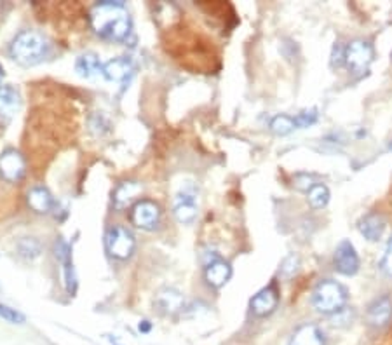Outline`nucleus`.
<instances>
[{
	"label": "nucleus",
	"instance_id": "1",
	"mask_svg": "<svg viewBox=\"0 0 392 345\" xmlns=\"http://www.w3.org/2000/svg\"><path fill=\"white\" fill-rule=\"evenodd\" d=\"M91 26L98 35L122 42L131 33V16L121 2H100L90 12Z\"/></svg>",
	"mask_w": 392,
	"mask_h": 345
},
{
	"label": "nucleus",
	"instance_id": "2",
	"mask_svg": "<svg viewBox=\"0 0 392 345\" xmlns=\"http://www.w3.org/2000/svg\"><path fill=\"white\" fill-rule=\"evenodd\" d=\"M51 44L44 33L37 30H23L9 46V54L16 63L23 67L37 65L49 54Z\"/></svg>",
	"mask_w": 392,
	"mask_h": 345
},
{
	"label": "nucleus",
	"instance_id": "3",
	"mask_svg": "<svg viewBox=\"0 0 392 345\" xmlns=\"http://www.w3.org/2000/svg\"><path fill=\"white\" fill-rule=\"evenodd\" d=\"M347 299H349V293L346 286L332 279L321 281L312 292V306L318 312L328 314V316L339 314L340 310L346 309Z\"/></svg>",
	"mask_w": 392,
	"mask_h": 345
},
{
	"label": "nucleus",
	"instance_id": "4",
	"mask_svg": "<svg viewBox=\"0 0 392 345\" xmlns=\"http://www.w3.org/2000/svg\"><path fill=\"white\" fill-rule=\"evenodd\" d=\"M373 47L366 40H352L349 46L346 47V56H343V63L347 65V69L354 73H363L366 72L368 67L373 62Z\"/></svg>",
	"mask_w": 392,
	"mask_h": 345
},
{
	"label": "nucleus",
	"instance_id": "5",
	"mask_svg": "<svg viewBox=\"0 0 392 345\" xmlns=\"http://www.w3.org/2000/svg\"><path fill=\"white\" fill-rule=\"evenodd\" d=\"M107 249L114 258L128 260L135 251V236L126 227H114L107 234Z\"/></svg>",
	"mask_w": 392,
	"mask_h": 345
},
{
	"label": "nucleus",
	"instance_id": "6",
	"mask_svg": "<svg viewBox=\"0 0 392 345\" xmlns=\"http://www.w3.org/2000/svg\"><path fill=\"white\" fill-rule=\"evenodd\" d=\"M25 172L26 162L18 150L9 148V150H6L4 154L0 155V175L6 182L16 184V182H19L25 177Z\"/></svg>",
	"mask_w": 392,
	"mask_h": 345
},
{
	"label": "nucleus",
	"instance_id": "7",
	"mask_svg": "<svg viewBox=\"0 0 392 345\" xmlns=\"http://www.w3.org/2000/svg\"><path fill=\"white\" fill-rule=\"evenodd\" d=\"M159 218H161V208L148 199L136 202L135 208H133L131 220L138 229L153 230L159 223Z\"/></svg>",
	"mask_w": 392,
	"mask_h": 345
},
{
	"label": "nucleus",
	"instance_id": "8",
	"mask_svg": "<svg viewBox=\"0 0 392 345\" xmlns=\"http://www.w3.org/2000/svg\"><path fill=\"white\" fill-rule=\"evenodd\" d=\"M197 191L185 187L178 192L175 199V215L180 223H192L197 218Z\"/></svg>",
	"mask_w": 392,
	"mask_h": 345
},
{
	"label": "nucleus",
	"instance_id": "9",
	"mask_svg": "<svg viewBox=\"0 0 392 345\" xmlns=\"http://www.w3.org/2000/svg\"><path fill=\"white\" fill-rule=\"evenodd\" d=\"M335 269L343 276H354L359 270V256L350 241H342L335 249Z\"/></svg>",
	"mask_w": 392,
	"mask_h": 345
},
{
	"label": "nucleus",
	"instance_id": "10",
	"mask_svg": "<svg viewBox=\"0 0 392 345\" xmlns=\"http://www.w3.org/2000/svg\"><path fill=\"white\" fill-rule=\"evenodd\" d=\"M392 319V300L387 295L378 297L368 307V323L373 328H385Z\"/></svg>",
	"mask_w": 392,
	"mask_h": 345
},
{
	"label": "nucleus",
	"instance_id": "11",
	"mask_svg": "<svg viewBox=\"0 0 392 345\" xmlns=\"http://www.w3.org/2000/svg\"><path fill=\"white\" fill-rule=\"evenodd\" d=\"M278 302H279V295H278V290H275V286H267L264 288L262 292H258L257 295L251 299L250 302V307L251 310H253V314H257V316H269V314H272L275 310V307H278Z\"/></svg>",
	"mask_w": 392,
	"mask_h": 345
},
{
	"label": "nucleus",
	"instance_id": "12",
	"mask_svg": "<svg viewBox=\"0 0 392 345\" xmlns=\"http://www.w3.org/2000/svg\"><path fill=\"white\" fill-rule=\"evenodd\" d=\"M185 306V299L173 288H164L155 295V307L164 314H176Z\"/></svg>",
	"mask_w": 392,
	"mask_h": 345
},
{
	"label": "nucleus",
	"instance_id": "13",
	"mask_svg": "<svg viewBox=\"0 0 392 345\" xmlns=\"http://www.w3.org/2000/svg\"><path fill=\"white\" fill-rule=\"evenodd\" d=\"M135 70V65L129 57H114L110 62H107L101 69V73L107 77L108 80H114V82H121V80H126Z\"/></svg>",
	"mask_w": 392,
	"mask_h": 345
},
{
	"label": "nucleus",
	"instance_id": "14",
	"mask_svg": "<svg viewBox=\"0 0 392 345\" xmlns=\"http://www.w3.org/2000/svg\"><path fill=\"white\" fill-rule=\"evenodd\" d=\"M232 276V267L228 265L225 260L214 258L211 260L206 265L204 270V277H206V283L213 288H221Z\"/></svg>",
	"mask_w": 392,
	"mask_h": 345
},
{
	"label": "nucleus",
	"instance_id": "15",
	"mask_svg": "<svg viewBox=\"0 0 392 345\" xmlns=\"http://www.w3.org/2000/svg\"><path fill=\"white\" fill-rule=\"evenodd\" d=\"M357 229H359L361 234L364 236V239L375 242L384 236L385 222L380 215H377V213H370V215L363 216V218L359 220Z\"/></svg>",
	"mask_w": 392,
	"mask_h": 345
},
{
	"label": "nucleus",
	"instance_id": "16",
	"mask_svg": "<svg viewBox=\"0 0 392 345\" xmlns=\"http://www.w3.org/2000/svg\"><path fill=\"white\" fill-rule=\"evenodd\" d=\"M289 345H325V333L316 324H303L293 333Z\"/></svg>",
	"mask_w": 392,
	"mask_h": 345
},
{
	"label": "nucleus",
	"instance_id": "17",
	"mask_svg": "<svg viewBox=\"0 0 392 345\" xmlns=\"http://www.w3.org/2000/svg\"><path fill=\"white\" fill-rule=\"evenodd\" d=\"M19 94L15 87L2 86L0 87V119L8 121L18 112Z\"/></svg>",
	"mask_w": 392,
	"mask_h": 345
},
{
	"label": "nucleus",
	"instance_id": "18",
	"mask_svg": "<svg viewBox=\"0 0 392 345\" xmlns=\"http://www.w3.org/2000/svg\"><path fill=\"white\" fill-rule=\"evenodd\" d=\"M142 194V185L138 182H124L117 187L114 194V206L117 209H124Z\"/></svg>",
	"mask_w": 392,
	"mask_h": 345
},
{
	"label": "nucleus",
	"instance_id": "19",
	"mask_svg": "<svg viewBox=\"0 0 392 345\" xmlns=\"http://www.w3.org/2000/svg\"><path fill=\"white\" fill-rule=\"evenodd\" d=\"M28 204L35 213H49L51 209H53L54 201L53 195H51V192L47 191V188L33 187L32 191L28 192Z\"/></svg>",
	"mask_w": 392,
	"mask_h": 345
},
{
	"label": "nucleus",
	"instance_id": "20",
	"mask_svg": "<svg viewBox=\"0 0 392 345\" xmlns=\"http://www.w3.org/2000/svg\"><path fill=\"white\" fill-rule=\"evenodd\" d=\"M101 69H103V65L100 63L96 54L93 53L78 56L77 63H75V70L78 72V76L83 77H93L96 76V73H101Z\"/></svg>",
	"mask_w": 392,
	"mask_h": 345
},
{
	"label": "nucleus",
	"instance_id": "21",
	"mask_svg": "<svg viewBox=\"0 0 392 345\" xmlns=\"http://www.w3.org/2000/svg\"><path fill=\"white\" fill-rule=\"evenodd\" d=\"M293 130H296L295 117H289V115H275L274 119L271 121V131L278 136H286V134L291 133Z\"/></svg>",
	"mask_w": 392,
	"mask_h": 345
},
{
	"label": "nucleus",
	"instance_id": "22",
	"mask_svg": "<svg viewBox=\"0 0 392 345\" xmlns=\"http://www.w3.org/2000/svg\"><path fill=\"white\" fill-rule=\"evenodd\" d=\"M307 199H309V202H310V206H312V208H316V209L325 208V206L330 202L328 187H326V185H323V184H316L309 191V197H307Z\"/></svg>",
	"mask_w": 392,
	"mask_h": 345
},
{
	"label": "nucleus",
	"instance_id": "23",
	"mask_svg": "<svg viewBox=\"0 0 392 345\" xmlns=\"http://www.w3.org/2000/svg\"><path fill=\"white\" fill-rule=\"evenodd\" d=\"M18 249L19 255L25 256V258H37L40 255V242L33 238H26L23 241H19Z\"/></svg>",
	"mask_w": 392,
	"mask_h": 345
},
{
	"label": "nucleus",
	"instance_id": "24",
	"mask_svg": "<svg viewBox=\"0 0 392 345\" xmlns=\"http://www.w3.org/2000/svg\"><path fill=\"white\" fill-rule=\"evenodd\" d=\"M300 267V258L296 255H289L282 260L281 269H279V274H281L282 279H291L296 272H298Z\"/></svg>",
	"mask_w": 392,
	"mask_h": 345
},
{
	"label": "nucleus",
	"instance_id": "25",
	"mask_svg": "<svg viewBox=\"0 0 392 345\" xmlns=\"http://www.w3.org/2000/svg\"><path fill=\"white\" fill-rule=\"evenodd\" d=\"M0 317L12 324H23L26 321L25 314H22L19 310L12 309V307L6 306V303H0Z\"/></svg>",
	"mask_w": 392,
	"mask_h": 345
},
{
	"label": "nucleus",
	"instance_id": "26",
	"mask_svg": "<svg viewBox=\"0 0 392 345\" xmlns=\"http://www.w3.org/2000/svg\"><path fill=\"white\" fill-rule=\"evenodd\" d=\"M316 121H318V110H316V108L300 112V114L295 117V124L296 127H300V130H303V127H310L312 124H316Z\"/></svg>",
	"mask_w": 392,
	"mask_h": 345
},
{
	"label": "nucleus",
	"instance_id": "27",
	"mask_svg": "<svg viewBox=\"0 0 392 345\" xmlns=\"http://www.w3.org/2000/svg\"><path fill=\"white\" fill-rule=\"evenodd\" d=\"M56 256L61 263L70 262L71 260V253H70V246L68 242H65L63 239H58L56 242Z\"/></svg>",
	"mask_w": 392,
	"mask_h": 345
},
{
	"label": "nucleus",
	"instance_id": "28",
	"mask_svg": "<svg viewBox=\"0 0 392 345\" xmlns=\"http://www.w3.org/2000/svg\"><path fill=\"white\" fill-rule=\"evenodd\" d=\"M380 267H382V270L387 274V276H392V239H391V242L387 245V249H385Z\"/></svg>",
	"mask_w": 392,
	"mask_h": 345
},
{
	"label": "nucleus",
	"instance_id": "29",
	"mask_svg": "<svg viewBox=\"0 0 392 345\" xmlns=\"http://www.w3.org/2000/svg\"><path fill=\"white\" fill-rule=\"evenodd\" d=\"M295 185L300 188V191L309 192L316 184H314V178L310 177V175H298L295 180Z\"/></svg>",
	"mask_w": 392,
	"mask_h": 345
},
{
	"label": "nucleus",
	"instance_id": "30",
	"mask_svg": "<svg viewBox=\"0 0 392 345\" xmlns=\"http://www.w3.org/2000/svg\"><path fill=\"white\" fill-rule=\"evenodd\" d=\"M150 330V324L148 321H143L142 324H139V331H148Z\"/></svg>",
	"mask_w": 392,
	"mask_h": 345
},
{
	"label": "nucleus",
	"instance_id": "31",
	"mask_svg": "<svg viewBox=\"0 0 392 345\" xmlns=\"http://www.w3.org/2000/svg\"><path fill=\"white\" fill-rule=\"evenodd\" d=\"M2 77H4V69H2V65H0V80H2Z\"/></svg>",
	"mask_w": 392,
	"mask_h": 345
}]
</instances>
